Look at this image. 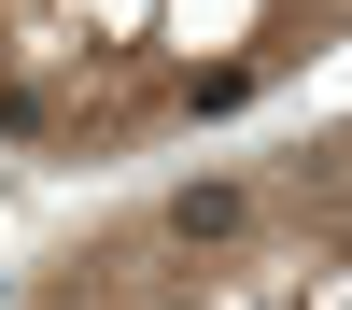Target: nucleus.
I'll return each instance as SVG.
<instances>
[{"instance_id": "1", "label": "nucleus", "mask_w": 352, "mask_h": 310, "mask_svg": "<svg viewBox=\"0 0 352 310\" xmlns=\"http://www.w3.org/2000/svg\"><path fill=\"white\" fill-rule=\"evenodd\" d=\"M254 225V184H184L169 197V240H240Z\"/></svg>"}]
</instances>
